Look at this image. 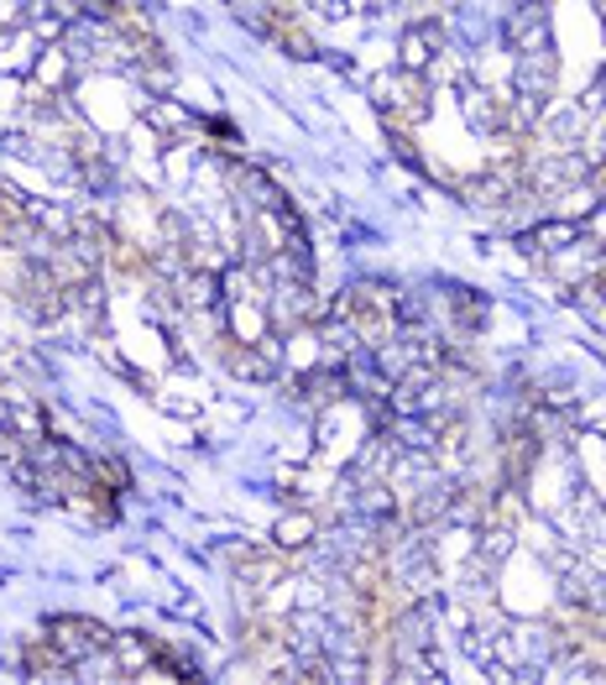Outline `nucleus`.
I'll return each mask as SVG.
<instances>
[{"label":"nucleus","instance_id":"obj_1","mask_svg":"<svg viewBox=\"0 0 606 685\" xmlns=\"http://www.w3.org/2000/svg\"><path fill=\"white\" fill-rule=\"evenodd\" d=\"M278 539H282V544H293V539H308V519H288V523H282V529H278Z\"/></svg>","mask_w":606,"mask_h":685}]
</instances>
